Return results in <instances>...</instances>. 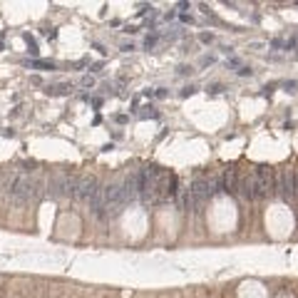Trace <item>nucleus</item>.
I'll return each instance as SVG.
<instances>
[{"instance_id":"1","label":"nucleus","mask_w":298,"mask_h":298,"mask_svg":"<svg viewBox=\"0 0 298 298\" xmlns=\"http://www.w3.org/2000/svg\"><path fill=\"white\" fill-rule=\"evenodd\" d=\"M3 189L15 204H25V201H33L40 197L42 184L28 174H13V176H8V184Z\"/></svg>"},{"instance_id":"2","label":"nucleus","mask_w":298,"mask_h":298,"mask_svg":"<svg viewBox=\"0 0 298 298\" xmlns=\"http://www.w3.org/2000/svg\"><path fill=\"white\" fill-rule=\"evenodd\" d=\"M216 192H221V189H219V179H214V176H199V179H194V184H192V189H189V197H192L194 206H201V204H206Z\"/></svg>"},{"instance_id":"3","label":"nucleus","mask_w":298,"mask_h":298,"mask_svg":"<svg viewBox=\"0 0 298 298\" xmlns=\"http://www.w3.org/2000/svg\"><path fill=\"white\" fill-rule=\"evenodd\" d=\"M276 189L283 201H298V171L296 169H283L276 176Z\"/></svg>"},{"instance_id":"4","label":"nucleus","mask_w":298,"mask_h":298,"mask_svg":"<svg viewBox=\"0 0 298 298\" xmlns=\"http://www.w3.org/2000/svg\"><path fill=\"white\" fill-rule=\"evenodd\" d=\"M77 179H80V176H75V174H70V171H57V174L50 179V197H52V199L75 197Z\"/></svg>"},{"instance_id":"5","label":"nucleus","mask_w":298,"mask_h":298,"mask_svg":"<svg viewBox=\"0 0 298 298\" xmlns=\"http://www.w3.org/2000/svg\"><path fill=\"white\" fill-rule=\"evenodd\" d=\"M276 192V174L271 166H256V197L266 199Z\"/></svg>"},{"instance_id":"6","label":"nucleus","mask_w":298,"mask_h":298,"mask_svg":"<svg viewBox=\"0 0 298 298\" xmlns=\"http://www.w3.org/2000/svg\"><path fill=\"white\" fill-rule=\"evenodd\" d=\"M99 192V184L95 176H80L77 179V187H75V199L80 201H92V197Z\"/></svg>"},{"instance_id":"7","label":"nucleus","mask_w":298,"mask_h":298,"mask_svg":"<svg viewBox=\"0 0 298 298\" xmlns=\"http://www.w3.org/2000/svg\"><path fill=\"white\" fill-rule=\"evenodd\" d=\"M219 189L226 192V194H238V171H236L233 164L224 169V174L219 179Z\"/></svg>"},{"instance_id":"8","label":"nucleus","mask_w":298,"mask_h":298,"mask_svg":"<svg viewBox=\"0 0 298 298\" xmlns=\"http://www.w3.org/2000/svg\"><path fill=\"white\" fill-rule=\"evenodd\" d=\"M137 197H139V171H132L122 182V199H125V204H130Z\"/></svg>"},{"instance_id":"9","label":"nucleus","mask_w":298,"mask_h":298,"mask_svg":"<svg viewBox=\"0 0 298 298\" xmlns=\"http://www.w3.org/2000/svg\"><path fill=\"white\" fill-rule=\"evenodd\" d=\"M45 92L47 95H67V92H72V85H50Z\"/></svg>"},{"instance_id":"10","label":"nucleus","mask_w":298,"mask_h":298,"mask_svg":"<svg viewBox=\"0 0 298 298\" xmlns=\"http://www.w3.org/2000/svg\"><path fill=\"white\" fill-rule=\"evenodd\" d=\"M30 67H35V70H55V63H45V60H33Z\"/></svg>"},{"instance_id":"11","label":"nucleus","mask_w":298,"mask_h":298,"mask_svg":"<svg viewBox=\"0 0 298 298\" xmlns=\"http://www.w3.org/2000/svg\"><path fill=\"white\" fill-rule=\"evenodd\" d=\"M23 37H25V42H28V52H30L33 57H37V52H40V50H37V45H35V40H33L30 35H23Z\"/></svg>"},{"instance_id":"12","label":"nucleus","mask_w":298,"mask_h":298,"mask_svg":"<svg viewBox=\"0 0 298 298\" xmlns=\"http://www.w3.org/2000/svg\"><path fill=\"white\" fill-rule=\"evenodd\" d=\"M80 85H82V87H87V90H90V87H92V85H95V80H92V77H82V82H80Z\"/></svg>"},{"instance_id":"13","label":"nucleus","mask_w":298,"mask_h":298,"mask_svg":"<svg viewBox=\"0 0 298 298\" xmlns=\"http://www.w3.org/2000/svg\"><path fill=\"white\" fill-rule=\"evenodd\" d=\"M147 47H154L157 45V35H152V37H147V42H144Z\"/></svg>"},{"instance_id":"14","label":"nucleus","mask_w":298,"mask_h":298,"mask_svg":"<svg viewBox=\"0 0 298 298\" xmlns=\"http://www.w3.org/2000/svg\"><path fill=\"white\" fill-rule=\"evenodd\" d=\"M211 40H214V35H209V33L201 35V42H211Z\"/></svg>"}]
</instances>
